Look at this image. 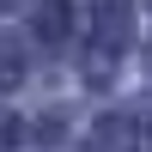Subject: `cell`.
Instances as JSON below:
<instances>
[{
  "instance_id": "obj_1",
  "label": "cell",
  "mask_w": 152,
  "mask_h": 152,
  "mask_svg": "<svg viewBox=\"0 0 152 152\" xmlns=\"http://www.w3.org/2000/svg\"><path fill=\"white\" fill-rule=\"evenodd\" d=\"M122 43H128V6L122 0H97L91 6V37H85V73H91V85H110Z\"/></svg>"
},
{
  "instance_id": "obj_2",
  "label": "cell",
  "mask_w": 152,
  "mask_h": 152,
  "mask_svg": "<svg viewBox=\"0 0 152 152\" xmlns=\"http://www.w3.org/2000/svg\"><path fill=\"white\" fill-rule=\"evenodd\" d=\"M37 37H43V43H67L73 37V6H61V0L37 6Z\"/></svg>"
},
{
  "instance_id": "obj_3",
  "label": "cell",
  "mask_w": 152,
  "mask_h": 152,
  "mask_svg": "<svg viewBox=\"0 0 152 152\" xmlns=\"http://www.w3.org/2000/svg\"><path fill=\"white\" fill-rule=\"evenodd\" d=\"M24 79V43L18 37H0V91Z\"/></svg>"
},
{
  "instance_id": "obj_4",
  "label": "cell",
  "mask_w": 152,
  "mask_h": 152,
  "mask_svg": "<svg viewBox=\"0 0 152 152\" xmlns=\"http://www.w3.org/2000/svg\"><path fill=\"white\" fill-rule=\"evenodd\" d=\"M146 61H152V49H146Z\"/></svg>"
},
{
  "instance_id": "obj_5",
  "label": "cell",
  "mask_w": 152,
  "mask_h": 152,
  "mask_svg": "<svg viewBox=\"0 0 152 152\" xmlns=\"http://www.w3.org/2000/svg\"><path fill=\"white\" fill-rule=\"evenodd\" d=\"M0 6H6V0H0Z\"/></svg>"
}]
</instances>
